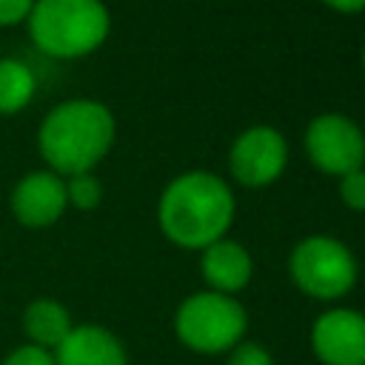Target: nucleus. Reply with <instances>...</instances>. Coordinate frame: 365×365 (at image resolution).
Instances as JSON below:
<instances>
[{"mask_svg": "<svg viewBox=\"0 0 365 365\" xmlns=\"http://www.w3.org/2000/svg\"><path fill=\"white\" fill-rule=\"evenodd\" d=\"M20 325H23V334H26L29 345H37V348L54 354L60 348V342L71 334L74 319H71V311L60 299L37 297L23 308Z\"/></svg>", "mask_w": 365, "mask_h": 365, "instance_id": "12", "label": "nucleus"}, {"mask_svg": "<svg viewBox=\"0 0 365 365\" xmlns=\"http://www.w3.org/2000/svg\"><path fill=\"white\" fill-rule=\"evenodd\" d=\"M57 365H128L125 345L120 336L97 322L74 325L71 334L54 351Z\"/></svg>", "mask_w": 365, "mask_h": 365, "instance_id": "11", "label": "nucleus"}, {"mask_svg": "<svg viewBox=\"0 0 365 365\" xmlns=\"http://www.w3.org/2000/svg\"><path fill=\"white\" fill-rule=\"evenodd\" d=\"M237 200L231 185L214 171L177 174L160 194L157 222L168 242L185 251H202L222 240L234 222Z\"/></svg>", "mask_w": 365, "mask_h": 365, "instance_id": "1", "label": "nucleus"}, {"mask_svg": "<svg viewBox=\"0 0 365 365\" xmlns=\"http://www.w3.org/2000/svg\"><path fill=\"white\" fill-rule=\"evenodd\" d=\"M0 365H57V362H54V354H51V351H43V348H37V345L23 342V345L11 348V351L3 356Z\"/></svg>", "mask_w": 365, "mask_h": 365, "instance_id": "17", "label": "nucleus"}, {"mask_svg": "<svg viewBox=\"0 0 365 365\" xmlns=\"http://www.w3.org/2000/svg\"><path fill=\"white\" fill-rule=\"evenodd\" d=\"M200 274H202L208 291L237 297L254 277L251 251L242 242L222 237L200 251Z\"/></svg>", "mask_w": 365, "mask_h": 365, "instance_id": "10", "label": "nucleus"}, {"mask_svg": "<svg viewBox=\"0 0 365 365\" xmlns=\"http://www.w3.org/2000/svg\"><path fill=\"white\" fill-rule=\"evenodd\" d=\"M362 74H365V46H362Z\"/></svg>", "mask_w": 365, "mask_h": 365, "instance_id": "20", "label": "nucleus"}, {"mask_svg": "<svg viewBox=\"0 0 365 365\" xmlns=\"http://www.w3.org/2000/svg\"><path fill=\"white\" fill-rule=\"evenodd\" d=\"M288 277L305 297L334 302L356 285L359 265L354 251L342 240L328 234H311L291 248Z\"/></svg>", "mask_w": 365, "mask_h": 365, "instance_id": "5", "label": "nucleus"}, {"mask_svg": "<svg viewBox=\"0 0 365 365\" xmlns=\"http://www.w3.org/2000/svg\"><path fill=\"white\" fill-rule=\"evenodd\" d=\"M245 331L248 314L242 302L208 288L185 297L174 311V334L194 354H228L242 342Z\"/></svg>", "mask_w": 365, "mask_h": 365, "instance_id": "4", "label": "nucleus"}, {"mask_svg": "<svg viewBox=\"0 0 365 365\" xmlns=\"http://www.w3.org/2000/svg\"><path fill=\"white\" fill-rule=\"evenodd\" d=\"M37 91L34 71L17 57H0V117L20 114Z\"/></svg>", "mask_w": 365, "mask_h": 365, "instance_id": "13", "label": "nucleus"}, {"mask_svg": "<svg viewBox=\"0 0 365 365\" xmlns=\"http://www.w3.org/2000/svg\"><path fill=\"white\" fill-rule=\"evenodd\" d=\"M328 9L339 11V14H356V11H365V0H322Z\"/></svg>", "mask_w": 365, "mask_h": 365, "instance_id": "19", "label": "nucleus"}, {"mask_svg": "<svg viewBox=\"0 0 365 365\" xmlns=\"http://www.w3.org/2000/svg\"><path fill=\"white\" fill-rule=\"evenodd\" d=\"M339 200L351 211H365V168L339 177Z\"/></svg>", "mask_w": 365, "mask_h": 365, "instance_id": "15", "label": "nucleus"}, {"mask_svg": "<svg viewBox=\"0 0 365 365\" xmlns=\"http://www.w3.org/2000/svg\"><path fill=\"white\" fill-rule=\"evenodd\" d=\"M11 217L23 228H48L68 211L66 180L48 168L23 174L9 194Z\"/></svg>", "mask_w": 365, "mask_h": 365, "instance_id": "9", "label": "nucleus"}, {"mask_svg": "<svg viewBox=\"0 0 365 365\" xmlns=\"http://www.w3.org/2000/svg\"><path fill=\"white\" fill-rule=\"evenodd\" d=\"M66 197H68V208L94 211L103 202V182L94 177V171L66 177Z\"/></svg>", "mask_w": 365, "mask_h": 365, "instance_id": "14", "label": "nucleus"}, {"mask_svg": "<svg viewBox=\"0 0 365 365\" xmlns=\"http://www.w3.org/2000/svg\"><path fill=\"white\" fill-rule=\"evenodd\" d=\"M117 140V120L100 100L71 97L48 108L37 128V151L48 171L66 177L94 171Z\"/></svg>", "mask_w": 365, "mask_h": 365, "instance_id": "2", "label": "nucleus"}, {"mask_svg": "<svg viewBox=\"0 0 365 365\" xmlns=\"http://www.w3.org/2000/svg\"><path fill=\"white\" fill-rule=\"evenodd\" d=\"M288 165V140L274 125L242 128L228 148V171L245 188L274 185Z\"/></svg>", "mask_w": 365, "mask_h": 365, "instance_id": "7", "label": "nucleus"}, {"mask_svg": "<svg viewBox=\"0 0 365 365\" xmlns=\"http://www.w3.org/2000/svg\"><path fill=\"white\" fill-rule=\"evenodd\" d=\"M311 165L331 177H345L365 168V131L356 120L339 111L317 114L302 137Z\"/></svg>", "mask_w": 365, "mask_h": 365, "instance_id": "6", "label": "nucleus"}, {"mask_svg": "<svg viewBox=\"0 0 365 365\" xmlns=\"http://www.w3.org/2000/svg\"><path fill=\"white\" fill-rule=\"evenodd\" d=\"M225 365H274V356H271V351L265 348V345H259V342H240V345H234L231 351H228V359H225Z\"/></svg>", "mask_w": 365, "mask_h": 365, "instance_id": "16", "label": "nucleus"}, {"mask_svg": "<svg viewBox=\"0 0 365 365\" xmlns=\"http://www.w3.org/2000/svg\"><path fill=\"white\" fill-rule=\"evenodd\" d=\"M34 0H0V29L26 23Z\"/></svg>", "mask_w": 365, "mask_h": 365, "instance_id": "18", "label": "nucleus"}, {"mask_svg": "<svg viewBox=\"0 0 365 365\" xmlns=\"http://www.w3.org/2000/svg\"><path fill=\"white\" fill-rule=\"evenodd\" d=\"M308 342L322 365H365V314L328 308L314 319Z\"/></svg>", "mask_w": 365, "mask_h": 365, "instance_id": "8", "label": "nucleus"}, {"mask_svg": "<svg viewBox=\"0 0 365 365\" xmlns=\"http://www.w3.org/2000/svg\"><path fill=\"white\" fill-rule=\"evenodd\" d=\"M26 29L43 54L80 60L108 40L111 11L103 0H34Z\"/></svg>", "mask_w": 365, "mask_h": 365, "instance_id": "3", "label": "nucleus"}]
</instances>
